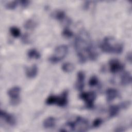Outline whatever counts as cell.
I'll use <instances>...</instances> for the list:
<instances>
[{
  "label": "cell",
  "mask_w": 132,
  "mask_h": 132,
  "mask_svg": "<svg viewBox=\"0 0 132 132\" xmlns=\"http://www.w3.org/2000/svg\"><path fill=\"white\" fill-rule=\"evenodd\" d=\"M36 26V23L32 19H28L26 21L24 24V27L26 29H31Z\"/></svg>",
  "instance_id": "19"
},
{
  "label": "cell",
  "mask_w": 132,
  "mask_h": 132,
  "mask_svg": "<svg viewBox=\"0 0 132 132\" xmlns=\"http://www.w3.org/2000/svg\"><path fill=\"white\" fill-rule=\"evenodd\" d=\"M68 52V47L66 45H60L55 49L54 54L48 58L50 62L56 63L62 60Z\"/></svg>",
  "instance_id": "3"
},
{
  "label": "cell",
  "mask_w": 132,
  "mask_h": 132,
  "mask_svg": "<svg viewBox=\"0 0 132 132\" xmlns=\"http://www.w3.org/2000/svg\"><path fill=\"white\" fill-rule=\"evenodd\" d=\"M56 124V120L53 117H49L45 119L43 122V125L46 128H50L55 126Z\"/></svg>",
  "instance_id": "14"
},
{
  "label": "cell",
  "mask_w": 132,
  "mask_h": 132,
  "mask_svg": "<svg viewBox=\"0 0 132 132\" xmlns=\"http://www.w3.org/2000/svg\"><path fill=\"white\" fill-rule=\"evenodd\" d=\"M62 34L63 36H64V37H66V38H68L72 37L73 35V32L67 27L65 28L63 30Z\"/></svg>",
  "instance_id": "23"
},
{
  "label": "cell",
  "mask_w": 132,
  "mask_h": 132,
  "mask_svg": "<svg viewBox=\"0 0 132 132\" xmlns=\"http://www.w3.org/2000/svg\"><path fill=\"white\" fill-rule=\"evenodd\" d=\"M100 48L104 52L119 54L122 52L123 46L121 43L116 42L113 38L106 37L101 44Z\"/></svg>",
  "instance_id": "2"
},
{
  "label": "cell",
  "mask_w": 132,
  "mask_h": 132,
  "mask_svg": "<svg viewBox=\"0 0 132 132\" xmlns=\"http://www.w3.org/2000/svg\"><path fill=\"white\" fill-rule=\"evenodd\" d=\"M21 91V88L18 86L12 87L8 91V95L11 99L19 98V94Z\"/></svg>",
  "instance_id": "11"
},
{
  "label": "cell",
  "mask_w": 132,
  "mask_h": 132,
  "mask_svg": "<svg viewBox=\"0 0 132 132\" xmlns=\"http://www.w3.org/2000/svg\"><path fill=\"white\" fill-rule=\"evenodd\" d=\"M120 109V106L115 105L110 106L108 110L109 117L110 118H112L116 116L119 113Z\"/></svg>",
  "instance_id": "15"
},
{
  "label": "cell",
  "mask_w": 132,
  "mask_h": 132,
  "mask_svg": "<svg viewBox=\"0 0 132 132\" xmlns=\"http://www.w3.org/2000/svg\"><path fill=\"white\" fill-rule=\"evenodd\" d=\"M106 99L108 102L113 101L118 95L117 90L114 88H109L106 91Z\"/></svg>",
  "instance_id": "10"
},
{
  "label": "cell",
  "mask_w": 132,
  "mask_h": 132,
  "mask_svg": "<svg viewBox=\"0 0 132 132\" xmlns=\"http://www.w3.org/2000/svg\"><path fill=\"white\" fill-rule=\"evenodd\" d=\"M85 75L83 71H80L77 74V81L75 85L76 88L79 91H82L84 87V80Z\"/></svg>",
  "instance_id": "8"
},
{
  "label": "cell",
  "mask_w": 132,
  "mask_h": 132,
  "mask_svg": "<svg viewBox=\"0 0 132 132\" xmlns=\"http://www.w3.org/2000/svg\"><path fill=\"white\" fill-rule=\"evenodd\" d=\"M74 123V130L78 131H85L87 130L88 128V121L84 118L78 116L76 118V120Z\"/></svg>",
  "instance_id": "5"
},
{
  "label": "cell",
  "mask_w": 132,
  "mask_h": 132,
  "mask_svg": "<svg viewBox=\"0 0 132 132\" xmlns=\"http://www.w3.org/2000/svg\"><path fill=\"white\" fill-rule=\"evenodd\" d=\"M68 91L67 90L63 91L60 96H57V105L59 107L65 106L68 103Z\"/></svg>",
  "instance_id": "9"
},
{
  "label": "cell",
  "mask_w": 132,
  "mask_h": 132,
  "mask_svg": "<svg viewBox=\"0 0 132 132\" xmlns=\"http://www.w3.org/2000/svg\"><path fill=\"white\" fill-rule=\"evenodd\" d=\"M109 70L112 73H116L119 71L122 70L124 66L119 60L117 59H112L109 62Z\"/></svg>",
  "instance_id": "6"
},
{
  "label": "cell",
  "mask_w": 132,
  "mask_h": 132,
  "mask_svg": "<svg viewBox=\"0 0 132 132\" xmlns=\"http://www.w3.org/2000/svg\"><path fill=\"white\" fill-rule=\"evenodd\" d=\"M10 32L14 38L19 37L21 34V31L20 29L15 26H12L10 28Z\"/></svg>",
  "instance_id": "20"
},
{
  "label": "cell",
  "mask_w": 132,
  "mask_h": 132,
  "mask_svg": "<svg viewBox=\"0 0 132 132\" xmlns=\"http://www.w3.org/2000/svg\"><path fill=\"white\" fill-rule=\"evenodd\" d=\"M103 120L101 118H96L95 119L92 123V126L94 128H96L99 127L102 123Z\"/></svg>",
  "instance_id": "25"
},
{
  "label": "cell",
  "mask_w": 132,
  "mask_h": 132,
  "mask_svg": "<svg viewBox=\"0 0 132 132\" xmlns=\"http://www.w3.org/2000/svg\"><path fill=\"white\" fill-rule=\"evenodd\" d=\"M126 58H127V59L129 62H131V53H127Z\"/></svg>",
  "instance_id": "29"
},
{
  "label": "cell",
  "mask_w": 132,
  "mask_h": 132,
  "mask_svg": "<svg viewBox=\"0 0 132 132\" xmlns=\"http://www.w3.org/2000/svg\"><path fill=\"white\" fill-rule=\"evenodd\" d=\"M130 104V102L129 101H126V102H124L123 103H122L120 106V108H126L127 107H128L129 105Z\"/></svg>",
  "instance_id": "28"
},
{
  "label": "cell",
  "mask_w": 132,
  "mask_h": 132,
  "mask_svg": "<svg viewBox=\"0 0 132 132\" xmlns=\"http://www.w3.org/2000/svg\"><path fill=\"white\" fill-rule=\"evenodd\" d=\"M18 1H11L5 4V8L8 9H14L17 6Z\"/></svg>",
  "instance_id": "22"
},
{
  "label": "cell",
  "mask_w": 132,
  "mask_h": 132,
  "mask_svg": "<svg viewBox=\"0 0 132 132\" xmlns=\"http://www.w3.org/2000/svg\"><path fill=\"white\" fill-rule=\"evenodd\" d=\"M98 82V80L96 76H92L89 80V85L90 87H94L96 86Z\"/></svg>",
  "instance_id": "24"
},
{
  "label": "cell",
  "mask_w": 132,
  "mask_h": 132,
  "mask_svg": "<svg viewBox=\"0 0 132 132\" xmlns=\"http://www.w3.org/2000/svg\"><path fill=\"white\" fill-rule=\"evenodd\" d=\"M22 41L25 44L28 43V35L27 34H25L22 36Z\"/></svg>",
  "instance_id": "27"
},
{
  "label": "cell",
  "mask_w": 132,
  "mask_h": 132,
  "mask_svg": "<svg viewBox=\"0 0 132 132\" xmlns=\"http://www.w3.org/2000/svg\"><path fill=\"white\" fill-rule=\"evenodd\" d=\"M61 69L63 72L69 73L72 72L74 70V66L72 63L66 62L62 65Z\"/></svg>",
  "instance_id": "18"
},
{
  "label": "cell",
  "mask_w": 132,
  "mask_h": 132,
  "mask_svg": "<svg viewBox=\"0 0 132 132\" xmlns=\"http://www.w3.org/2000/svg\"><path fill=\"white\" fill-rule=\"evenodd\" d=\"M27 56L30 59H38L40 58V53L35 48L30 49L27 52Z\"/></svg>",
  "instance_id": "16"
},
{
  "label": "cell",
  "mask_w": 132,
  "mask_h": 132,
  "mask_svg": "<svg viewBox=\"0 0 132 132\" xmlns=\"http://www.w3.org/2000/svg\"><path fill=\"white\" fill-rule=\"evenodd\" d=\"M74 47L79 61L81 63L85 62L88 59L95 60L98 56L90 36L86 31H82L76 36L74 41Z\"/></svg>",
  "instance_id": "1"
},
{
  "label": "cell",
  "mask_w": 132,
  "mask_h": 132,
  "mask_svg": "<svg viewBox=\"0 0 132 132\" xmlns=\"http://www.w3.org/2000/svg\"><path fill=\"white\" fill-rule=\"evenodd\" d=\"M38 70L37 66L36 64H34L31 67L26 69V75L28 78H33L37 75Z\"/></svg>",
  "instance_id": "12"
},
{
  "label": "cell",
  "mask_w": 132,
  "mask_h": 132,
  "mask_svg": "<svg viewBox=\"0 0 132 132\" xmlns=\"http://www.w3.org/2000/svg\"><path fill=\"white\" fill-rule=\"evenodd\" d=\"M0 116L2 118H3L9 125L11 126H13L16 123V120L14 117L10 113H8L5 111L1 110Z\"/></svg>",
  "instance_id": "7"
},
{
  "label": "cell",
  "mask_w": 132,
  "mask_h": 132,
  "mask_svg": "<svg viewBox=\"0 0 132 132\" xmlns=\"http://www.w3.org/2000/svg\"><path fill=\"white\" fill-rule=\"evenodd\" d=\"M57 100V96L55 95H50L47 98L45 102L47 105H53L56 104Z\"/></svg>",
  "instance_id": "21"
},
{
  "label": "cell",
  "mask_w": 132,
  "mask_h": 132,
  "mask_svg": "<svg viewBox=\"0 0 132 132\" xmlns=\"http://www.w3.org/2000/svg\"><path fill=\"white\" fill-rule=\"evenodd\" d=\"M79 97L85 101L86 107L88 108H92L93 107L94 102L96 97V95L94 92H84L80 94Z\"/></svg>",
  "instance_id": "4"
},
{
  "label": "cell",
  "mask_w": 132,
  "mask_h": 132,
  "mask_svg": "<svg viewBox=\"0 0 132 132\" xmlns=\"http://www.w3.org/2000/svg\"><path fill=\"white\" fill-rule=\"evenodd\" d=\"M131 76L129 72H124L121 78V84L123 86H127L131 83Z\"/></svg>",
  "instance_id": "13"
},
{
  "label": "cell",
  "mask_w": 132,
  "mask_h": 132,
  "mask_svg": "<svg viewBox=\"0 0 132 132\" xmlns=\"http://www.w3.org/2000/svg\"><path fill=\"white\" fill-rule=\"evenodd\" d=\"M53 16L58 21H62L65 17V14L62 10H57L53 13Z\"/></svg>",
  "instance_id": "17"
},
{
  "label": "cell",
  "mask_w": 132,
  "mask_h": 132,
  "mask_svg": "<svg viewBox=\"0 0 132 132\" xmlns=\"http://www.w3.org/2000/svg\"><path fill=\"white\" fill-rule=\"evenodd\" d=\"M29 1H26V0H22V1H20L19 2L20 5L23 7H27L29 4Z\"/></svg>",
  "instance_id": "26"
}]
</instances>
